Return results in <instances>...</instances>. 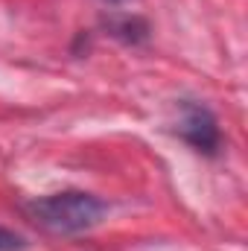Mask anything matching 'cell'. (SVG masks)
Listing matches in <instances>:
<instances>
[{
  "mask_svg": "<svg viewBox=\"0 0 248 251\" xmlns=\"http://www.w3.org/2000/svg\"><path fill=\"white\" fill-rule=\"evenodd\" d=\"M24 210L38 228L59 234V237H73V234L97 228L105 219L108 204L99 196L85 193V190H62V193H50V196H38L26 201Z\"/></svg>",
  "mask_w": 248,
  "mask_h": 251,
  "instance_id": "1",
  "label": "cell"
},
{
  "mask_svg": "<svg viewBox=\"0 0 248 251\" xmlns=\"http://www.w3.org/2000/svg\"><path fill=\"white\" fill-rule=\"evenodd\" d=\"M178 134L181 140L190 143L198 155H219L222 149V128L216 114L204 105V102H196V100H184L181 102V120H178Z\"/></svg>",
  "mask_w": 248,
  "mask_h": 251,
  "instance_id": "2",
  "label": "cell"
},
{
  "mask_svg": "<svg viewBox=\"0 0 248 251\" xmlns=\"http://www.w3.org/2000/svg\"><path fill=\"white\" fill-rule=\"evenodd\" d=\"M102 29L111 38L123 41V44H143V41H149V24L140 15H125V12L105 15L102 18Z\"/></svg>",
  "mask_w": 248,
  "mask_h": 251,
  "instance_id": "3",
  "label": "cell"
},
{
  "mask_svg": "<svg viewBox=\"0 0 248 251\" xmlns=\"http://www.w3.org/2000/svg\"><path fill=\"white\" fill-rule=\"evenodd\" d=\"M26 249H29V243H26L24 234L0 225V251H26Z\"/></svg>",
  "mask_w": 248,
  "mask_h": 251,
  "instance_id": "4",
  "label": "cell"
},
{
  "mask_svg": "<svg viewBox=\"0 0 248 251\" xmlns=\"http://www.w3.org/2000/svg\"><path fill=\"white\" fill-rule=\"evenodd\" d=\"M105 3H111V6H117V3H125V0H105Z\"/></svg>",
  "mask_w": 248,
  "mask_h": 251,
  "instance_id": "5",
  "label": "cell"
}]
</instances>
